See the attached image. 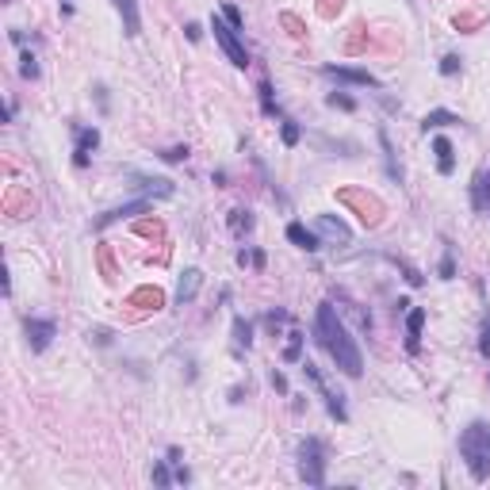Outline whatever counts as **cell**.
I'll return each instance as SVG.
<instances>
[{
    "label": "cell",
    "mask_w": 490,
    "mask_h": 490,
    "mask_svg": "<svg viewBox=\"0 0 490 490\" xmlns=\"http://www.w3.org/2000/svg\"><path fill=\"white\" fill-rule=\"evenodd\" d=\"M460 460L468 463L475 483H486L490 479V426L486 421H471L460 433Z\"/></svg>",
    "instance_id": "7a4b0ae2"
},
{
    "label": "cell",
    "mask_w": 490,
    "mask_h": 490,
    "mask_svg": "<svg viewBox=\"0 0 490 490\" xmlns=\"http://www.w3.org/2000/svg\"><path fill=\"white\" fill-rule=\"evenodd\" d=\"M176 475H169V460H161V463H153V483L158 486H169Z\"/></svg>",
    "instance_id": "44dd1931"
},
{
    "label": "cell",
    "mask_w": 490,
    "mask_h": 490,
    "mask_svg": "<svg viewBox=\"0 0 490 490\" xmlns=\"http://www.w3.org/2000/svg\"><path fill=\"white\" fill-rule=\"evenodd\" d=\"M440 276H444V280H452V276H456V260H452V253H444V260H440Z\"/></svg>",
    "instance_id": "83f0119b"
},
{
    "label": "cell",
    "mask_w": 490,
    "mask_h": 490,
    "mask_svg": "<svg viewBox=\"0 0 490 490\" xmlns=\"http://www.w3.org/2000/svg\"><path fill=\"white\" fill-rule=\"evenodd\" d=\"M230 226H234V230H253V215H249V211H234V215H230Z\"/></svg>",
    "instance_id": "603a6c76"
},
{
    "label": "cell",
    "mask_w": 490,
    "mask_h": 490,
    "mask_svg": "<svg viewBox=\"0 0 490 490\" xmlns=\"http://www.w3.org/2000/svg\"><path fill=\"white\" fill-rule=\"evenodd\" d=\"M161 158H165V161H184L188 158V146H173V150H165Z\"/></svg>",
    "instance_id": "f1b7e54d"
},
{
    "label": "cell",
    "mask_w": 490,
    "mask_h": 490,
    "mask_svg": "<svg viewBox=\"0 0 490 490\" xmlns=\"http://www.w3.org/2000/svg\"><path fill=\"white\" fill-rule=\"evenodd\" d=\"M234 345H238V349L253 345V326L245 322V318H234Z\"/></svg>",
    "instance_id": "e0dca14e"
},
{
    "label": "cell",
    "mask_w": 490,
    "mask_h": 490,
    "mask_svg": "<svg viewBox=\"0 0 490 490\" xmlns=\"http://www.w3.org/2000/svg\"><path fill=\"white\" fill-rule=\"evenodd\" d=\"M299 475L307 486H322L326 483V448L318 437H307L299 444Z\"/></svg>",
    "instance_id": "3957f363"
},
{
    "label": "cell",
    "mask_w": 490,
    "mask_h": 490,
    "mask_svg": "<svg viewBox=\"0 0 490 490\" xmlns=\"http://www.w3.org/2000/svg\"><path fill=\"white\" fill-rule=\"evenodd\" d=\"M318 230L330 234L333 241H349V238H353V230H349V226L341 223V218H333V215H322V218H318Z\"/></svg>",
    "instance_id": "9a60e30c"
},
{
    "label": "cell",
    "mask_w": 490,
    "mask_h": 490,
    "mask_svg": "<svg viewBox=\"0 0 490 490\" xmlns=\"http://www.w3.org/2000/svg\"><path fill=\"white\" fill-rule=\"evenodd\" d=\"M440 73H444V77L460 73V58H456V54H444V58H440Z\"/></svg>",
    "instance_id": "cb8c5ba5"
},
{
    "label": "cell",
    "mask_w": 490,
    "mask_h": 490,
    "mask_svg": "<svg viewBox=\"0 0 490 490\" xmlns=\"http://www.w3.org/2000/svg\"><path fill=\"white\" fill-rule=\"evenodd\" d=\"M288 349H284V360H299V353H303V333H299V330H291L288 333Z\"/></svg>",
    "instance_id": "d6986e66"
},
{
    "label": "cell",
    "mask_w": 490,
    "mask_h": 490,
    "mask_svg": "<svg viewBox=\"0 0 490 490\" xmlns=\"http://www.w3.org/2000/svg\"><path fill=\"white\" fill-rule=\"evenodd\" d=\"M20 73H23V77H31V80L38 77V65H35V54H31V50H23V58H20Z\"/></svg>",
    "instance_id": "7402d4cb"
},
{
    "label": "cell",
    "mask_w": 490,
    "mask_h": 490,
    "mask_svg": "<svg viewBox=\"0 0 490 490\" xmlns=\"http://www.w3.org/2000/svg\"><path fill=\"white\" fill-rule=\"evenodd\" d=\"M448 122H460V115H452V111H429V115L421 119V127L433 130V127H448Z\"/></svg>",
    "instance_id": "ac0fdd59"
},
{
    "label": "cell",
    "mask_w": 490,
    "mask_h": 490,
    "mask_svg": "<svg viewBox=\"0 0 490 490\" xmlns=\"http://www.w3.org/2000/svg\"><path fill=\"white\" fill-rule=\"evenodd\" d=\"M326 77H337V80H349V85H368L375 88V77L368 69H349V65H326Z\"/></svg>",
    "instance_id": "9c48e42d"
},
{
    "label": "cell",
    "mask_w": 490,
    "mask_h": 490,
    "mask_svg": "<svg viewBox=\"0 0 490 490\" xmlns=\"http://www.w3.org/2000/svg\"><path fill=\"white\" fill-rule=\"evenodd\" d=\"M200 280H203V272L200 268H188V272L181 276V284H176V303H192L195 299V291H200Z\"/></svg>",
    "instance_id": "8fae6325"
},
{
    "label": "cell",
    "mask_w": 490,
    "mask_h": 490,
    "mask_svg": "<svg viewBox=\"0 0 490 490\" xmlns=\"http://www.w3.org/2000/svg\"><path fill=\"white\" fill-rule=\"evenodd\" d=\"M433 153H437V165H440V173H452L456 169V158H452V142L448 138H433Z\"/></svg>",
    "instance_id": "2e32d148"
},
{
    "label": "cell",
    "mask_w": 490,
    "mask_h": 490,
    "mask_svg": "<svg viewBox=\"0 0 490 490\" xmlns=\"http://www.w3.org/2000/svg\"><path fill=\"white\" fill-rule=\"evenodd\" d=\"M288 241H295L299 249H307V253H314V249H322V238H318L314 230H307L303 223H291L288 226Z\"/></svg>",
    "instance_id": "30bf717a"
},
{
    "label": "cell",
    "mask_w": 490,
    "mask_h": 490,
    "mask_svg": "<svg viewBox=\"0 0 490 490\" xmlns=\"http://www.w3.org/2000/svg\"><path fill=\"white\" fill-rule=\"evenodd\" d=\"M326 104H330V108H341V111H353L356 108V100H349V96H341V92H333Z\"/></svg>",
    "instance_id": "d4e9b609"
},
{
    "label": "cell",
    "mask_w": 490,
    "mask_h": 490,
    "mask_svg": "<svg viewBox=\"0 0 490 490\" xmlns=\"http://www.w3.org/2000/svg\"><path fill=\"white\" fill-rule=\"evenodd\" d=\"M421 326H426V310L414 307L410 318H406V349L410 353H418V345H421Z\"/></svg>",
    "instance_id": "7c38bea8"
},
{
    "label": "cell",
    "mask_w": 490,
    "mask_h": 490,
    "mask_svg": "<svg viewBox=\"0 0 490 490\" xmlns=\"http://www.w3.org/2000/svg\"><path fill=\"white\" fill-rule=\"evenodd\" d=\"M303 372H307V379L310 383H314V387L318 391H322V398H326V406H330V414H333V418H337V421H345L349 418V414H345V402H341V395H333V391L330 387H326V379H322V372H318V368L314 364H303Z\"/></svg>",
    "instance_id": "52a82bcc"
},
{
    "label": "cell",
    "mask_w": 490,
    "mask_h": 490,
    "mask_svg": "<svg viewBox=\"0 0 490 490\" xmlns=\"http://www.w3.org/2000/svg\"><path fill=\"white\" fill-rule=\"evenodd\" d=\"M211 31H215V43L223 46L226 58L238 65V69H245V65H249V54H245V43L238 38V31H234L223 15H211Z\"/></svg>",
    "instance_id": "277c9868"
},
{
    "label": "cell",
    "mask_w": 490,
    "mask_h": 490,
    "mask_svg": "<svg viewBox=\"0 0 490 490\" xmlns=\"http://www.w3.org/2000/svg\"><path fill=\"white\" fill-rule=\"evenodd\" d=\"M260 108H265L268 115H280V108H276V100H272V85H268V80H260Z\"/></svg>",
    "instance_id": "ffe728a7"
},
{
    "label": "cell",
    "mask_w": 490,
    "mask_h": 490,
    "mask_svg": "<svg viewBox=\"0 0 490 490\" xmlns=\"http://www.w3.org/2000/svg\"><path fill=\"white\" fill-rule=\"evenodd\" d=\"M142 211H150V200H134V203H122V207H111L108 215L96 218V230H104V226L119 223V218H130V215H142Z\"/></svg>",
    "instance_id": "ba28073f"
},
{
    "label": "cell",
    "mask_w": 490,
    "mask_h": 490,
    "mask_svg": "<svg viewBox=\"0 0 490 490\" xmlns=\"http://www.w3.org/2000/svg\"><path fill=\"white\" fill-rule=\"evenodd\" d=\"M314 337H318V345L333 356V364H337L345 375H353V379H356V375L364 372L360 345L353 341V333L345 330V322L337 318V310H333L330 303H322V307H318V314H314Z\"/></svg>",
    "instance_id": "6da1fadb"
},
{
    "label": "cell",
    "mask_w": 490,
    "mask_h": 490,
    "mask_svg": "<svg viewBox=\"0 0 490 490\" xmlns=\"http://www.w3.org/2000/svg\"><path fill=\"white\" fill-rule=\"evenodd\" d=\"M184 31H188V38H192V43H195V38H200V35H203V31H200V23H188V27H184Z\"/></svg>",
    "instance_id": "4dcf8cb0"
},
{
    "label": "cell",
    "mask_w": 490,
    "mask_h": 490,
    "mask_svg": "<svg viewBox=\"0 0 490 490\" xmlns=\"http://www.w3.org/2000/svg\"><path fill=\"white\" fill-rule=\"evenodd\" d=\"M23 333H27L31 353H46L54 333H58V326H54V318H27V322H23Z\"/></svg>",
    "instance_id": "5b68a950"
},
{
    "label": "cell",
    "mask_w": 490,
    "mask_h": 490,
    "mask_svg": "<svg viewBox=\"0 0 490 490\" xmlns=\"http://www.w3.org/2000/svg\"><path fill=\"white\" fill-rule=\"evenodd\" d=\"M73 134H77V146H73V165L85 169L88 161H92V150L100 146V130H96V127H73Z\"/></svg>",
    "instance_id": "8992f818"
},
{
    "label": "cell",
    "mask_w": 490,
    "mask_h": 490,
    "mask_svg": "<svg viewBox=\"0 0 490 490\" xmlns=\"http://www.w3.org/2000/svg\"><path fill=\"white\" fill-rule=\"evenodd\" d=\"M471 207L475 211H490V173H479L471 184Z\"/></svg>",
    "instance_id": "5bb4252c"
},
{
    "label": "cell",
    "mask_w": 490,
    "mask_h": 490,
    "mask_svg": "<svg viewBox=\"0 0 490 490\" xmlns=\"http://www.w3.org/2000/svg\"><path fill=\"white\" fill-rule=\"evenodd\" d=\"M479 353H483V356H490V322L483 326V341H479Z\"/></svg>",
    "instance_id": "f546056e"
},
{
    "label": "cell",
    "mask_w": 490,
    "mask_h": 490,
    "mask_svg": "<svg viewBox=\"0 0 490 490\" xmlns=\"http://www.w3.org/2000/svg\"><path fill=\"white\" fill-rule=\"evenodd\" d=\"M115 8H119V15H122V31L134 38L138 31H142V20H138V4H134V0H115Z\"/></svg>",
    "instance_id": "4fadbf2b"
},
{
    "label": "cell",
    "mask_w": 490,
    "mask_h": 490,
    "mask_svg": "<svg viewBox=\"0 0 490 490\" xmlns=\"http://www.w3.org/2000/svg\"><path fill=\"white\" fill-rule=\"evenodd\" d=\"M299 142V127L291 119H284V146H295Z\"/></svg>",
    "instance_id": "4316f807"
},
{
    "label": "cell",
    "mask_w": 490,
    "mask_h": 490,
    "mask_svg": "<svg viewBox=\"0 0 490 490\" xmlns=\"http://www.w3.org/2000/svg\"><path fill=\"white\" fill-rule=\"evenodd\" d=\"M223 20L230 23L234 31H241V12H238V8H234V4H226V8H223Z\"/></svg>",
    "instance_id": "484cf974"
}]
</instances>
